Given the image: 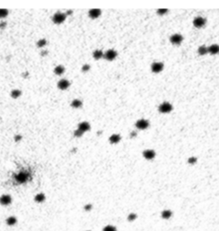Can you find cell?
I'll list each match as a JSON object with an SVG mask.
<instances>
[{
  "mask_svg": "<svg viewBox=\"0 0 219 231\" xmlns=\"http://www.w3.org/2000/svg\"><path fill=\"white\" fill-rule=\"evenodd\" d=\"M188 164H196V162H197V158L195 157H189L188 158Z\"/></svg>",
  "mask_w": 219,
  "mask_h": 231,
  "instance_id": "28",
  "label": "cell"
},
{
  "mask_svg": "<svg viewBox=\"0 0 219 231\" xmlns=\"http://www.w3.org/2000/svg\"><path fill=\"white\" fill-rule=\"evenodd\" d=\"M143 156L147 160H152L155 157L156 153L153 150H145L143 152Z\"/></svg>",
  "mask_w": 219,
  "mask_h": 231,
  "instance_id": "12",
  "label": "cell"
},
{
  "mask_svg": "<svg viewBox=\"0 0 219 231\" xmlns=\"http://www.w3.org/2000/svg\"><path fill=\"white\" fill-rule=\"evenodd\" d=\"M166 12H168V10H166V9H164V10H158V14H159V15H164Z\"/></svg>",
  "mask_w": 219,
  "mask_h": 231,
  "instance_id": "32",
  "label": "cell"
},
{
  "mask_svg": "<svg viewBox=\"0 0 219 231\" xmlns=\"http://www.w3.org/2000/svg\"><path fill=\"white\" fill-rule=\"evenodd\" d=\"M103 231H116V229L112 225H107L103 229Z\"/></svg>",
  "mask_w": 219,
  "mask_h": 231,
  "instance_id": "26",
  "label": "cell"
},
{
  "mask_svg": "<svg viewBox=\"0 0 219 231\" xmlns=\"http://www.w3.org/2000/svg\"><path fill=\"white\" fill-rule=\"evenodd\" d=\"M109 140L111 144H116V143H118L121 140V136L119 135L114 134V135H110Z\"/></svg>",
  "mask_w": 219,
  "mask_h": 231,
  "instance_id": "17",
  "label": "cell"
},
{
  "mask_svg": "<svg viewBox=\"0 0 219 231\" xmlns=\"http://www.w3.org/2000/svg\"><path fill=\"white\" fill-rule=\"evenodd\" d=\"M169 40L173 45H180L183 42V37L179 34H175L169 38Z\"/></svg>",
  "mask_w": 219,
  "mask_h": 231,
  "instance_id": "6",
  "label": "cell"
},
{
  "mask_svg": "<svg viewBox=\"0 0 219 231\" xmlns=\"http://www.w3.org/2000/svg\"><path fill=\"white\" fill-rule=\"evenodd\" d=\"M136 136V133L135 132H132L131 133V137H135Z\"/></svg>",
  "mask_w": 219,
  "mask_h": 231,
  "instance_id": "35",
  "label": "cell"
},
{
  "mask_svg": "<svg viewBox=\"0 0 219 231\" xmlns=\"http://www.w3.org/2000/svg\"><path fill=\"white\" fill-rule=\"evenodd\" d=\"M8 16V10L4 9H0V18H4Z\"/></svg>",
  "mask_w": 219,
  "mask_h": 231,
  "instance_id": "25",
  "label": "cell"
},
{
  "mask_svg": "<svg viewBox=\"0 0 219 231\" xmlns=\"http://www.w3.org/2000/svg\"><path fill=\"white\" fill-rule=\"evenodd\" d=\"M92 208V206L91 204H87V205H86V206H84V209H85V211H87V212L91 211Z\"/></svg>",
  "mask_w": 219,
  "mask_h": 231,
  "instance_id": "31",
  "label": "cell"
},
{
  "mask_svg": "<svg viewBox=\"0 0 219 231\" xmlns=\"http://www.w3.org/2000/svg\"><path fill=\"white\" fill-rule=\"evenodd\" d=\"M151 68H152V71L153 73H159L164 69V63H159V62H156V63H153L152 64Z\"/></svg>",
  "mask_w": 219,
  "mask_h": 231,
  "instance_id": "5",
  "label": "cell"
},
{
  "mask_svg": "<svg viewBox=\"0 0 219 231\" xmlns=\"http://www.w3.org/2000/svg\"><path fill=\"white\" fill-rule=\"evenodd\" d=\"M136 217H137L136 214H134V213H130V214L128 216V220L129 222H133V221H134V220L136 219Z\"/></svg>",
  "mask_w": 219,
  "mask_h": 231,
  "instance_id": "27",
  "label": "cell"
},
{
  "mask_svg": "<svg viewBox=\"0 0 219 231\" xmlns=\"http://www.w3.org/2000/svg\"><path fill=\"white\" fill-rule=\"evenodd\" d=\"M21 92L20 90H17V89H15L11 92V97L14 98H17L18 97L21 96Z\"/></svg>",
  "mask_w": 219,
  "mask_h": 231,
  "instance_id": "23",
  "label": "cell"
},
{
  "mask_svg": "<svg viewBox=\"0 0 219 231\" xmlns=\"http://www.w3.org/2000/svg\"><path fill=\"white\" fill-rule=\"evenodd\" d=\"M21 140V135H17V136L15 137V140H16L17 142H19Z\"/></svg>",
  "mask_w": 219,
  "mask_h": 231,
  "instance_id": "33",
  "label": "cell"
},
{
  "mask_svg": "<svg viewBox=\"0 0 219 231\" xmlns=\"http://www.w3.org/2000/svg\"><path fill=\"white\" fill-rule=\"evenodd\" d=\"M205 23H206L205 18L201 17V16L196 17V18H194V26L195 28H200L202 27H204L205 25Z\"/></svg>",
  "mask_w": 219,
  "mask_h": 231,
  "instance_id": "7",
  "label": "cell"
},
{
  "mask_svg": "<svg viewBox=\"0 0 219 231\" xmlns=\"http://www.w3.org/2000/svg\"><path fill=\"white\" fill-rule=\"evenodd\" d=\"M82 105V102L80 99H74L71 103V106L74 108H80Z\"/></svg>",
  "mask_w": 219,
  "mask_h": 231,
  "instance_id": "22",
  "label": "cell"
},
{
  "mask_svg": "<svg viewBox=\"0 0 219 231\" xmlns=\"http://www.w3.org/2000/svg\"><path fill=\"white\" fill-rule=\"evenodd\" d=\"M64 71H65V69H64V67L62 66V65L56 66L54 69V73L56 75H57V76H61V75H63V74L64 73Z\"/></svg>",
  "mask_w": 219,
  "mask_h": 231,
  "instance_id": "18",
  "label": "cell"
},
{
  "mask_svg": "<svg viewBox=\"0 0 219 231\" xmlns=\"http://www.w3.org/2000/svg\"><path fill=\"white\" fill-rule=\"evenodd\" d=\"M101 14V10H98V9H92L91 10H89V16L92 19H96L98 18Z\"/></svg>",
  "mask_w": 219,
  "mask_h": 231,
  "instance_id": "13",
  "label": "cell"
},
{
  "mask_svg": "<svg viewBox=\"0 0 219 231\" xmlns=\"http://www.w3.org/2000/svg\"><path fill=\"white\" fill-rule=\"evenodd\" d=\"M45 200V195L42 192L37 193L34 196V201L37 203H43Z\"/></svg>",
  "mask_w": 219,
  "mask_h": 231,
  "instance_id": "16",
  "label": "cell"
},
{
  "mask_svg": "<svg viewBox=\"0 0 219 231\" xmlns=\"http://www.w3.org/2000/svg\"><path fill=\"white\" fill-rule=\"evenodd\" d=\"M117 56V52L115 51V50H108L105 53H104V58H105L106 60H109V61H111V60H114L115 58H116Z\"/></svg>",
  "mask_w": 219,
  "mask_h": 231,
  "instance_id": "9",
  "label": "cell"
},
{
  "mask_svg": "<svg viewBox=\"0 0 219 231\" xmlns=\"http://www.w3.org/2000/svg\"><path fill=\"white\" fill-rule=\"evenodd\" d=\"M5 25H6V22H5V21H3V22L0 24V28H4Z\"/></svg>",
  "mask_w": 219,
  "mask_h": 231,
  "instance_id": "34",
  "label": "cell"
},
{
  "mask_svg": "<svg viewBox=\"0 0 219 231\" xmlns=\"http://www.w3.org/2000/svg\"><path fill=\"white\" fill-rule=\"evenodd\" d=\"M135 126H136L137 129L144 130V129H146L149 127V122L147 120H145V119H140V120H138L136 122Z\"/></svg>",
  "mask_w": 219,
  "mask_h": 231,
  "instance_id": "4",
  "label": "cell"
},
{
  "mask_svg": "<svg viewBox=\"0 0 219 231\" xmlns=\"http://www.w3.org/2000/svg\"><path fill=\"white\" fill-rule=\"evenodd\" d=\"M161 216H162V217L164 219H169V218L171 217L172 212H171V211H169V210H164L161 213Z\"/></svg>",
  "mask_w": 219,
  "mask_h": 231,
  "instance_id": "21",
  "label": "cell"
},
{
  "mask_svg": "<svg viewBox=\"0 0 219 231\" xmlns=\"http://www.w3.org/2000/svg\"><path fill=\"white\" fill-rule=\"evenodd\" d=\"M90 124L87 122H81L79 125H78V129H79L80 131H81L82 133H85V132H87V131H88V130H90Z\"/></svg>",
  "mask_w": 219,
  "mask_h": 231,
  "instance_id": "11",
  "label": "cell"
},
{
  "mask_svg": "<svg viewBox=\"0 0 219 231\" xmlns=\"http://www.w3.org/2000/svg\"><path fill=\"white\" fill-rule=\"evenodd\" d=\"M92 56H93V58H95L96 60H98V59H100V58H102L104 57V53H103V52L100 51V50H96V51L93 52Z\"/></svg>",
  "mask_w": 219,
  "mask_h": 231,
  "instance_id": "20",
  "label": "cell"
},
{
  "mask_svg": "<svg viewBox=\"0 0 219 231\" xmlns=\"http://www.w3.org/2000/svg\"><path fill=\"white\" fill-rule=\"evenodd\" d=\"M66 19V15L63 14V13H61V12H58L56 14H55L52 17V21L53 22L56 24H61L63 23Z\"/></svg>",
  "mask_w": 219,
  "mask_h": 231,
  "instance_id": "3",
  "label": "cell"
},
{
  "mask_svg": "<svg viewBox=\"0 0 219 231\" xmlns=\"http://www.w3.org/2000/svg\"><path fill=\"white\" fill-rule=\"evenodd\" d=\"M198 52L200 56H204V55L207 54L208 53V47H206L205 45H201L198 49Z\"/></svg>",
  "mask_w": 219,
  "mask_h": 231,
  "instance_id": "19",
  "label": "cell"
},
{
  "mask_svg": "<svg viewBox=\"0 0 219 231\" xmlns=\"http://www.w3.org/2000/svg\"><path fill=\"white\" fill-rule=\"evenodd\" d=\"M90 69V65H88V64H85V65H83V67H82V71L83 72H87V71H88Z\"/></svg>",
  "mask_w": 219,
  "mask_h": 231,
  "instance_id": "30",
  "label": "cell"
},
{
  "mask_svg": "<svg viewBox=\"0 0 219 231\" xmlns=\"http://www.w3.org/2000/svg\"><path fill=\"white\" fill-rule=\"evenodd\" d=\"M172 110H173L172 105H171L169 103H168V102H164V103H162V104L159 105V107H158V111H159V112H161V113H169V112H170Z\"/></svg>",
  "mask_w": 219,
  "mask_h": 231,
  "instance_id": "1",
  "label": "cell"
},
{
  "mask_svg": "<svg viewBox=\"0 0 219 231\" xmlns=\"http://www.w3.org/2000/svg\"><path fill=\"white\" fill-rule=\"evenodd\" d=\"M16 180L19 183H24L28 180V175L25 172H20L16 175Z\"/></svg>",
  "mask_w": 219,
  "mask_h": 231,
  "instance_id": "8",
  "label": "cell"
},
{
  "mask_svg": "<svg viewBox=\"0 0 219 231\" xmlns=\"http://www.w3.org/2000/svg\"><path fill=\"white\" fill-rule=\"evenodd\" d=\"M17 219L14 216H10L6 219V224L9 226H14L17 224Z\"/></svg>",
  "mask_w": 219,
  "mask_h": 231,
  "instance_id": "15",
  "label": "cell"
},
{
  "mask_svg": "<svg viewBox=\"0 0 219 231\" xmlns=\"http://www.w3.org/2000/svg\"><path fill=\"white\" fill-rule=\"evenodd\" d=\"M87 231H89V230H87Z\"/></svg>",
  "mask_w": 219,
  "mask_h": 231,
  "instance_id": "36",
  "label": "cell"
},
{
  "mask_svg": "<svg viewBox=\"0 0 219 231\" xmlns=\"http://www.w3.org/2000/svg\"><path fill=\"white\" fill-rule=\"evenodd\" d=\"M82 135H83V133H82L81 131H80L79 129H76V130L74 131V137H81Z\"/></svg>",
  "mask_w": 219,
  "mask_h": 231,
  "instance_id": "29",
  "label": "cell"
},
{
  "mask_svg": "<svg viewBox=\"0 0 219 231\" xmlns=\"http://www.w3.org/2000/svg\"><path fill=\"white\" fill-rule=\"evenodd\" d=\"M47 44V41L45 39V38H42V39H39L37 43L38 45V47H44L45 45Z\"/></svg>",
  "mask_w": 219,
  "mask_h": 231,
  "instance_id": "24",
  "label": "cell"
},
{
  "mask_svg": "<svg viewBox=\"0 0 219 231\" xmlns=\"http://www.w3.org/2000/svg\"><path fill=\"white\" fill-rule=\"evenodd\" d=\"M12 203V198L10 194H3L0 197V205L7 206Z\"/></svg>",
  "mask_w": 219,
  "mask_h": 231,
  "instance_id": "2",
  "label": "cell"
},
{
  "mask_svg": "<svg viewBox=\"0 0 219 231\" xmlns=\"http://www.w3.org/2000/svg\"><path fill=\"white\" fill-rule=\"evenodd\" d=\"M70 81L68 80H65V79H63V80H59L58 83H57V87L61 90H66V89H68L70 87Z\"/></svg>",
  "mask_w": 219,
  "mask_h": 231,
  "instance_id": "10",
  "label": "cell"
},
{
  "mask_svg": "<svg viewBox=\"0 0 219 231\" xmlns=\"http://www.w3.org/2000/svg\"><path fill=\"white\" fill-rule=\"evenodd\" d=\"M208 52H210L212 55L218 54L219 52V45H211V46L208 47Z\"/></svg>",
  "mask_w": 219,
  "mask_h": 231,
  "instance_id": "14",
  "label": "cell"
}]
</instances>
